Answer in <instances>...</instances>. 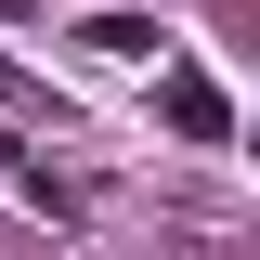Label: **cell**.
Masks as SVG:
<instances>
[{
    "instance_id": "obj_3",
    "label": "cell",
    "mask_w": 260,
    "mask_h": 260,
    "mask_svg": "<svg viewBox=\"0 0 260 260\" xmlns=\"http://www.w3.org/2000/svg\"><path fill=\"white\" fill-rule=\"evenodd\" d=\"M78 52H104V65H156V13H91Z\"/></svg>"
},
{
    "instance_id": "obj_2",
    "label": "cell",
    "mask_w": 260,
    "mask_h": 260,
    "mask_svg": "<svg viewBox=\"0 0 260 260\" xmlns=\"http://www.w3.org/2000/svg\"><path fill=\"white\" fill-rule=\"evenodd\" d=\"M0 182L26 195L39 221H78V182H65V169H52V156H26V143H0Z\"/></svg>"
},
{
    "instance_id": "obj_1",
    "label": "cell",
    "mask_w": 260,
    "mask_h": 260,
    "mask_svg": "<svg viewBox=\"0 0 260 260\" xmlns=\"http://www.w3.org/2000/svg\"><path fill=\"white\" fill-rule=\"evenodd\" d=\"M156 117L182 130V143H234V91L208 65H156Z\"/></svg>"
}]
</instances>
